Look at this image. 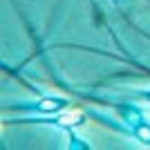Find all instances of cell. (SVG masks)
I'll list each match as a JSON object with an SVG mask.
<instances>
[{
    "label": "cell",
    "instance_id": "cell-1",
    "mask_svg": "<svg viewBox=\"0 0 150 150\" xmlns=\"http://www.w3.org/2000/svg\"><path fill=\"white\" fill-rule=\"evenodd\" d=\"M56 123H58V125H65V128H69V125H79V123H83V114H81V112H67V114H61Z\"/></svg>",
    "mask_w": 150,
    "mask_h": 150
},
{
    "label": "cell",
    "instance_id": "cell-4",
    "mask_svg": "<svg viewBox=\"0 0 150 150\" xmlns=\"http://www.w3.org/2000/svg\"><path fill=\"white\" fill-rule=\"evenodd\" d=\"M148 99H150V92H148Z\"/></svg>",
    "mask_w": 150,
    "mask_h": 150
},
{
    "label": "cell",
    "instance_id": "cell-3",
    "mask_svg": "<svg viewBox=\"0 0 150 150\" xmlns=\"http://www.w3.org/2000/svg\"><path fill=\"white\" fill-rule=\"evenodd\" d=\"M134 134H137L144 144H150V125H146V123H139L137 125V130H134Z\"/></svg>",
    "mask_w": 150,
    "mask_h": 150
},
{
    "label": "cell",
    "instance_id": "cell-2",
    "mask_svg": "<svg viewBox=\"0 0 150 150\" xmlns=\"http://www.w3.org/2000/svg\"><path fill=\"white\" fill-rule=\"evenodd\" d=\"M63 105H65V101H61V99H43L36 108L40 112H56L58 108H63Z\"/></svg>",
    "mask_w": 150,
    "mask_h": 150
}]
</instances>
